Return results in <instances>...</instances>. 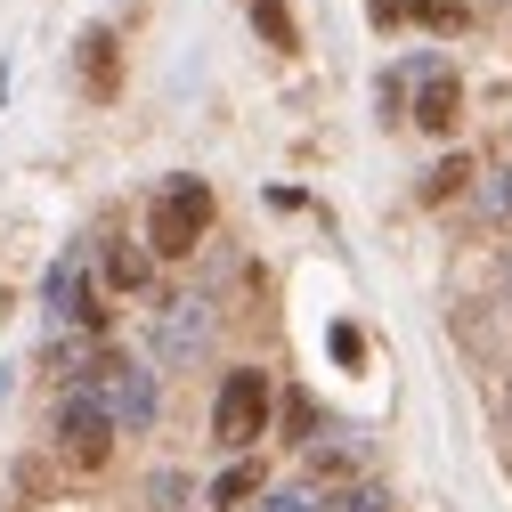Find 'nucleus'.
Segmentation results:
<instances>
[{"label":"nucleus","instance_id":"f8f14e48","mask_svg":"<svg viewBox=\"0 0 512 512\" xmlns=\"http://www.w3.org/2000/svg\"><path fill=\"white\" fill-rule=\"evenodd\" d=\"M407 17H415L423 33H464V25H472L464 0H407Z\"/></svg>","mask_w":512,"mask_h":512},{"label":"nucleus","instance_id":"f257e3e1","mask_svg":"<svg viewBox=\"0 0 512 512\" xmlns=\"http://www.w3.org/2000/svg\"><path fill=\"white\" fill-rule=\"evenodd\" d=\"M212 228V187L204 179H163V196L147 212V252H163V261H179V252H196Z\"/></svg>","mask_w":512,"mask_h":512},{"label":"nucleus","instance_id":"f3484780","mask_svg":"<svg viewBox=\"0 0 512 512\" xmlns=\"http://www.w3.org/2000/svg\"><path fill=\"white\" fill-rule=\"evenodd\" d=\"M334 512H391V488H374V480H350L334 496Z\"/></svg>","mask_w":512,"mask_h":512},{"label":"nucleus","instance_id":"1a4fd4ad","mask_svg":"<svg viewBox=\"0 0 512 512\" xmlns=\"http://www.w3.org/2000/svg\"><path fill=\"white\" fill-rule=\"evenodd\" d=\"M147 277H155V252L147 244H106V285L114 293H147Z\"/></svg>","mask_w":512,"mask_h":512},{"label":"nucleus","instance_id":"4468645a","mask_svg":"<svg viewBox=\"0 0 512 512\" xmlns=\"http://www.w3.org/2000/svg\"><path fill=\"white\" fill-rule=\"evenodd\" d=\"M261 512H334V504L317 496V488H301V480H293V488H269V496H261Z\"/></svg>","mask_w":512,"mask_h":512},{"label":"nucleus","instance_id":"39448f33","mask_svg":"<svg viewBox=\"0 0 512 512\" xmlns=\"http://www.w3.org/2000/svg\"><path fill=\"white\" fill-rule=\"evenodd\" d=\"M57 447H66V464L98 472V464L114 456V415H106L90 391H66V399H57Z\"/></svg>","mask_w":512,"mask_h":512},{"label":"nucleus","instance_id":"20e7f679","mask_svg":"<svg viewBox=\"0 0 512 512\" xmlns=\"http://www.w3.org/2000/svg\"><path fill=\"white\" fill-rule=\"evenodd\" d=\"M261 423H269V374L261 366H228L220 399H212V439L220 447H252Z\"/></svg>","mask_w":512,"mask_h":512},{"label":"nucleus","instance_id":"a211bd4d","mask_svg":"<svg viewBox=\"0 0 512 512\" xmlns=\"http://www.w3.org/2000/svg\"><path fill=\"white\" fill-rule=\"evenodd\" d=\"M285 431H317V399L293 391V399H285Z\"/></svg>","mask_w":512,"mask_h":512},{"label":"nucleus","instance_id":"aec40b11","mask_svg":"<svg viewBox=\"0 0 512 512\" xmlns=\"http://www.w3.org/2000/svg\"><path fill=\"white\" fill-rule=\"evenodd\" d=\"M504 212H512V187H504Z\"/></svg>","mask_w":512,"mask_h":512},{"label":"nucleus","instance_id":"9d476101","mask_svg":"<svg viewBox=\"0 0 512 512\" xmlns=\"http://www.w3.org/2000/svg\"><path fill=\"white\" fill-rule=\"evenodd\" d=\"M358 464H366V439H350V431L309 439V472H358Z\"/></svg>","mask_w":512,"mask_h":512},{"label":"nucleus","instance_id":"9b49d317","mask_svg":"<svg viewBox=\"0 0 512 512\" xmlns=\"http://www.w3.org/2000/svg\"><path fill=\"white\" fill-rule=\"evenodd\" d=\"M82 82L106 98L114 90V33H82Z\"/></svg>","mask_w":512,"mask_h":512},{"label":"nucleus","instance_id":"423d86ee","mask_svg":"<svg viewBox=\"0 0 512 512\" xmlns=\"http://www.w3.org/2000/svg\"><path fill=\"white\" fill-rule=\"evenodd\" d=\"M204 342H212V309H204L196 293H179V301L155 309V358H163V366H196Z\"/></svg>","mask_w":512,"mask_h":512},{"label":"nucleus","instance_id":"2eb2a0df","mask_svg":"<svg viewBox=\"0 0 512 512\" xmlns=\"http://www.w3.org/2000/svg\"><path fill=\"white\" fill-rule=\"evenodd\" d=\"M464 179H472V163H464V155H447V163H439V171L423 179V204H447V196H456Z\"/></svg>","mask_w":512,"mask_h":512},{"label":"nucleus","instance_id":"f03ea898","mask_svg":"<svg viewBox=\"0 0 512 512\" xmlns=\"http://www.w3.org/2000/svg\"><path fill=\"white\" fill-rule=\"evenodd\" d=\"M82 391L114 415V431H147V423H155V407H163V399H155V374H147L139 358H122V350H106V358H98V374L82 382Z\"/></svg>","mask_w":512,"mask_h":512},{"label":"nucleus","instance_id":"dca6fc26","mask_svg":"<svg viewBox=\"0 0 512 512\" xmlns=\"http://www.w3.org/2000/svg\"><path fill=\"white\" fill-rule=\"evenodd\" d=\"M252 25H261V41L293 49V17H285V0H252Z\"/></svg>","mask_w":512,"mask_h":512},{"label":"nucleus","instance_id":"6ab92c4d","mask_svg":"<svg viewBox=\"0 0 512 512\" xmlns=\"http://www.w3.org/2000/svg\"><path fill=\"white\" fill-rule=\"evenodd\" d=\"M334 358H342V366H358V358H366V342H358V326H334Z\"/></svg>","mask_w":512,"mask_h":512},{"label":"nucleus","instance_id":"ddd939ff","mask_svg":"<svg viewBox=\"0 0 512 512\" xmlns=\"http://www.w3.org/2000/svg\"><path fill=\"white\" fill-rule=\"evenodd\" d=\"M244 496H269V488H261V464H228V472L212 480V504H220V512L244 504Z\"/></svg>","mask_w":512,"mask_h":512},{"label":"nucleus","instance_id":"6e6552de","mask_svg":"<svg viewBox=\"0 0 512 512\" xmlns=\"http://www.w3.org/2000/svg\"><path fill=\"white\" fill-rule=\"evenodd\" d=\"M456 114H464L456 74H423V90H415V122H423V131H456Z\"/></svg>","mask_w":512,"mask_h":512},{"label":"nucleus","instance_id":"0eeeda50","mask_svg":"<svg viewBox=\"0 0 512 512\" xmlns=\"http://www.w3.org/2000/svg\"><path fill=\"white\" fill-rule=\"evenodd\" d=\"M98 334H82V326H66V334H49V350H41V366L57 374V382H74V391H82V382L98 374Z\"/></svg>","mask_w":512,"mask_h":512},{"label":"nucleus","instance_id":"7ed1b4c3","mask_svg":"<svg viewBox=\"0 0 512 512\" xmlns=\"http://www.w3.org/2000/svg\"><path fill=\"white\" fill-rule=\"evenodd\" d=\"M41 301H49V334H66V326H82V334H106V301H98V285H90V244L57 252V269H49Z\"/></svg>","mask_w":512,"mask_h":512}]
</instances>
